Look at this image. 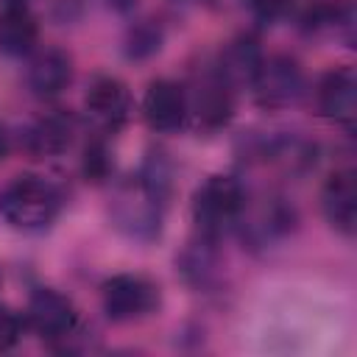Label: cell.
<instances>
[{"instance_id": "cell-18", "label": "cell", "mask_w": 357, "mask_h": 357, "mask_svg": "<svg viewBox=\"0 0 357 357\" xmlns=\"http://www.w3.org/2000/svg\"><path fill=\"white\" fill-rule=\"evenodd\" d=\"M162 42H165L162 25L153 22V20H139L134 25H128L126 39H123V50H126L128 59L142 61V59H151L153 53H159Z\"/></svg>"}, {"instance_id": "cell-5", "label": "cell", "mask_w": 357, "mask_h": 357, "mask_svg": "<svg viewBox=\"0 0 357 357\" xmlns=\"http://www.w3.org/2000/svg\"><path fill=\"white\" fill-rule=\"evenodd\" d=\"M25 326L39 335L45 343L59 346L78 335L81 315L70 296H64L56 287H36L28 296V307L22 312Z\"/></svg>"}, {"instance_id": "cell-8", "label": "cell", "mask_w": 357, "mask_h": 357, "mask_svg": "<svg viewBox=\"0 0 357 357\" xmlns=\"http://www.w3.org/2000/svg\"><path fill=\"white\" fill-rule=\"evenodd\" d=\"M84 112L100 134H117L128 126L134 98L126 81L117 75H95L84 95Z\"/></svg>"}, {"instance_id": "cell-24", "label": "cell", "mask_w": 357, "mask_h": 357, "mask_svg": "<svg viewBox=\"0 0 357 357\" xmlns=\"http://www.w3.org/2000/svg\"><path fill=\"white\" fill-rule=\"evenodd\" d=\"M184 3H204V0H184Z\"/></svg>"}, {"instance_id": "cell-2", "label": "cell", "mask_w": 357, "mask_h": 357, "mask_svg": "<svg viewBox=\"0 0 357 357\" xmlns=\"http://www.w3.org/2000/svg\"><path fill=\"white\" fill-rule=\"evenodd\" d=\"M61 190L36 173H20L0 190V220L17 231H45L61 215Z\"/></svg>"}, {"instance_id": "cell-3", "label": "cell", "mask_w": 357, "mask_h": 357, "mask_svg": "<svg viewBox=\"0 0 357 357\" xmlns=\"http://www.w3.org/2000/svg\"><path fill=\"white\" fill-rule=\"evenodd\" d=\"M245 201H248V195L237 176H231V173L206 176L195 187L192 204H190L192 223H195L198 234L218 240L226 229L237 226V220L245 209Z\"/></svg>"}, {"instance_id": "cell-16", "label": "cell", "mask_w": 357, "mask_h": 357, "mask_svg": "<svg viewBox=\"0 0 357 357\" xmlns=\"http://www.w3.org/2000/svg\"><path fill=\"white\" fill-rule=\"evenodd\" d=\"M262 59H265V53L259 47V39L251 36V33H237L234 39H229L220 47L218 61L212 67L218 70V75L231 89H240V86H251L254 84Z\"/></svg>"}, {"instance_id": "cell-9", "label": "cell", "mask_w": 357, "mask_h": 357, "mask_svg": "<svg viewBox=\"0 0 357 357\" xmlns=\"http://www.w3.org/2000/svg\"><path fill=\"white\" fill-rule=\"evenodd\" d=\"M315 106H318V114L326 117L329 123L335 126H343V128H354V120H357V75H354V67L349 64H340V67H332L321 75L318 86H315Z\"/></svg>"}, {"instance_id": "cell-12", "label": "cell", "mask_w": 357, "mask_h": 357, "mask_svg": "<svg viewBox=\"0 0 357 357\" xmlns=\"http://www.w3.org/2000/svg\"><path fill=\"white\" fill-rule=\"evenodd\" d=\"M237 226L243 231V240H248L251 245H268V243L293 231L296 209L282 198H268L257 209H251L245 201V209H243Z\"/></svg>"}, {"instance_id": "cell-20", "label": "cell", "mask_w": 357, "mask_h": 357, "mask_svg": "<svg viewBox=\"0 0 357 357\" xmlns=\"http://www.w3.org/2000/svg\"><path fill=\"white\" fill-rule=\"evenodd\" d=\"M293 6H296V0H245L248 14L262 25H273V22L284 20L293 11Z\"/></svg>"}, {"instance_id": "cell-15", "label": "cell", "mask_w": 357, "mask_h": 357, "mask_svg": "<svg viewBox=\"0 0 357 357\" xmlns=\"http://www.w3.org/2000/svg\"><path fill=\"white\" fill-rule=\"evenodd\" d=\"M39 20L25 0H6L0 8V53L6 59H22L36 50Z\"/></svg>"}, {"instance_id": "cell-11", "label": "cell", "mask_w": 357, "mask_h": 357, "mask_svg": "<svg viewBox=\"0 0 357 357\" xmlns=\"http://www.w3.org/2000/svg\"><path fill=\"white\" fill-rule=\"evenodd\" d=\"M25 84L39 100L59 98L73 84V56L56 45L33 50L25 67Z\"/></svg>"}, {"instance_id": "cell-25", "label": "cell", "mask_w": 357, "mask_h": 357, "mask_svg": "<svg viewBox=\"0 0 357 357\" xmlns=\"http://www.w3.org/2000/svg\"><path fill=\"white\" fill-rule=\"evenodd\" d=\"M3 3H6V0H3Z\"/></svg>"}, {"instance_id": "cell-22", "label": "cell", "mask_w": 357, "mask_h": 357, "mask_svg": "<svg viewBox=\"0 0 357 357\" xmlns=\"http://www.w3.org/2000/svg\"><path fill=\"white\" fill-rule=\"evenodd\" d=\"M106 3H109V8H114L120 14H126V11H131L137 6V0H106Z\"/></svg>"}, {"instance_id": "cell-6", "label": "cell", "mask_w": 357, "mask_h": 357, "mask_svg": "<svg viewBox=\"0 0 357 357\" xmlns=\"http://www.w3.org/2000/svg\"><path fill=\"white\" fill-rule=\"evenodd\" d=\"M251 92L257 103L268 112H282V109L296 106L304 95V70L298 59L290 53L265 56L251 84Z\"/></svg>"}, {"instance_id": "cell-1", "label": "cell", "mask_w": 357, "mask_h": 357, "mask_svg": "<svg viewBox=\"0 0 357 357\" xmlns=\"http://www.w3.org/2000/svg\"><path fill=\"white\" fill-rule=\"evenodd\" d=\"M173 195V170L162 153H151L139 173L120 184L112 201V220L114 226L128 234L131 240L151 243L162 231V220Z\"/></svg>"}, {"instance_id": "cell-21", "label": "cell", "mask_w": 357, "mask_h": 357, "mask_svg": "<svg viewBox=\"0 0 357 357\" xmlns=\"http://www.w3.org/2000/svg\"><path fill=\"white\" fill-rule=\"evenodd\" d=\"M22 332H25V318L17 310L0 304V351H11L22 340Z\"/></svg>"}, {"instance_id": "cell-23", "label": "cell", "mask_w": 357, "mask_h": 357, "mask_svg": "<svg viewBox=\"0 0 357 357\" xmlns=\"http://www.w3.org/2000/svg\"><path fill=\"white\" fill-rule=\"evenodd\" d=\"M8 151H11V139H8V134H6V128L0 126V162L8 156Z\"/></svg>"}, {"instance_id": "cell-13", "label": "cell", "mask_w": 357, "mask_h": 357, "mask_svg": "<svg viewBox=\"0 0 357 357\" xmlns=\"http://www.w3.org/2000/svg\"><path fill=\"white\" fill-rule=\"evenodd\" d=\"M73 137H75V117L64 109H56V112L36 117L25 128L22 148L33 159H53V156H61L64 151H70Z\"/></svg>"}, {"instance_id": "cell-4", "label": "cell", "mask_w": 357, "mask_h": 357, "mask_svg": "<svg viewBox=\"0 0 357 357\" xmlns=\"http://www.w3.org/2000/svg\"><path fill=\"white\" fill-rule=\"evenodd\" d=\"M162 304L159 284L145 273H114L100 284V307L112 324H137Z\"/></svg>"}, {"instance_id": "cell-17", "label": "cell", "mask_w": 357, "mask_h": 357, "mask_svg": "<svg viewBox=\"0 0 357 357\" xmlns=\"http://www.w3.org/2000/svg\"><path fill=\"white\" fill-rule=\"evenodd\" d=\"M301 31L307 36L324 39V36H343L351 42L354 36V8L349 0H321L312 3L301 14Z\"/></svg>"}, {"instance_id": "cell-10", "label": "cell", "mask_w": 357, "mask_h": 357, "mask_svg": "<svg viewBox=\"0 0 357 357\" xmlns=\"http://www.w3.org/2000/svg\"><path fill=\"white\" fill-rule=\"evenodd\" d=\"M139 112L151 131L173 134L187 123V86L173 78H156L148 84Z\"/></svg>"}, {"instance_id": "cell-14", "label": "cell", "mask_w": 357, "mask_h": 357, "mask_svg": "<svg viewBox=\"0 0 357 357\" xmlns=\"http://www.w3.org/2000/svg\"><path fill=\"white\" fill-rule=\"evenodd\" d=\"M321 212L326 223L343 234L351 237L357 226V184H354V170L343 167L335 170L324 187H321Z\"/></svg>"}, {"instance_id": "cell-7", "label": "cell", "mask_w": 357, "mask_h": 357, "mask_svg": "<svg viewBox=\"0 0 357 357\" xmlns=\"http://www.w3.org/2000/svg\"><path fill=\"white\" fill-rule=\"evenodd\" d=\"M234 92L215 67H206L187 89V120L206 134L226 128L234 117Z\"/></svg>"}, {"instance_id": "cell-19", "label": "cell", "mask_w": 357, "mask_h": 357, "mask_svg": "<svg viewBox=\"0 0 357 357\" xmlns=\"http://www.w3.org/2000/svg\"><path fill=\"white\" fill-rule=\"evenodd\" d=\"M112 173V153H109V145L103 137H92L84 148V176L86 181H106Z\"/></svg>"}]
</instances>
